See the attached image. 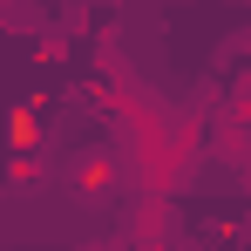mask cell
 <instances>
[{
    "label": "cell",
    "mask_w": 251,
    "mask_h": 251,
    "mask_svg": "<svg viewBox=\"0 0 251 251\" xmlns=\"http://www.w3.org/2000/svg\"><path fill=\"white\" fill-rule=\"evenodd\" d=\"M238 190H245V197H251V156H245V163H238Z\"/></svg>",
    "instance_id": "7a4b0ae2"
},
{
    "label": "cell",
    "mask_w": 251,
    "mask_h": 251,
    "mask_svg": "<svg viewBox=\"0 0 251 251\" xmlns=\"http://www.w3.org/2000/svg\"><path fill=\"white\" fill-rule=\"evenodd\" d=\"M123 231L129 238H176V204H170L163 190H156V197H136V210H129Z\"/></svg>",
    "instance_id": "6da1fadb"
}]
</instances>
